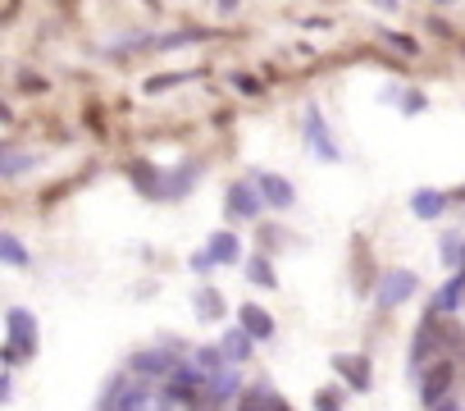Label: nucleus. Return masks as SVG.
<instances>
[{
	"label": "nucleus",
	"mask_w": 465,
	"mask_h": 411,
	"mask_svg": "<svg viewBox=\"0 0 465 411\" xmlns=\"http://www.w3.org/2000/svg\"><path fill=\"white\" fill-rule=\"evenodd\" d=\"M5 329H10V338H5V366H15V361H24V356L37 352V320L24 306H10Z\"/></svg>",
	"instance_id": "1"
},
{
	"label": "nucleus",
	"mask_w": 465,
	"mask_h": 411,
	"mask_svg": "<svg viewBox=\"0 0 465 411\" xmlns=\"http://www.w3.org/2000/svg\"><path fill=\"white\" fill-rule=\"evenodd\" d=\"M451 384H456V361H451V356H438L433 366H424V375H420V397H424V406H429V411L447 406L442 397L451 393Z\"/></svg>",
	"instance_id": "2"
},
{
	"label": "nucleus",
	"mask_w": 465,
	"mask_h": 411,
	"mask_svg": "<svg viewBox=\"0 0 465 411\" xmlns=\"http://www.w3.org/2000/svg\"><path fill=\"white\" fill-rule=\"evenodd\" d=\"M261 211H265V196H261L256 178L228 183V216H232V220H256Z\"/></svg>",
	"instance_id": "3"
},
{
	"label": "nucleus",
	"mask_w": 465,
	"mask_h": 411,
	"mask_svg": "<svg viewBox=\"0 0 465 411\" xmlns=\"http://www.w3.org/2000/svg\"><path fill=\"white\" fill-rule=\"evenodd\" d=\"M411 293H415V275H411V270H388V275L379 279L374 302H379V311H397Z\"/></svg>",
	"instance_id": "4"
},
{
	"label": "nucleus",
	"mask_w": 465,
	"mask_h": 411,
	"mask_svg": "<svg viewBox=\"0 0 465 411\" xmlns=\"http://www.w3.org/2000/svg\"><path fill=\"white\" fill-rule=\"evenodd\" d=\"M252 178H256V187H261L265 206H274V211H288V206L297 201V192H292V183H288V178H279V174H270V169H261V174H252Z\"/></svg>",
	"instance_id": "5"
},
{
	"label": "nucleus",
	"mask_w": 465,
	"mask_h": 411,
	"mask_svg": "<svg viewBox=\"0 0 465 411\" xmlns=\"http://www.w3.org/2000/svg\"><path fill=\"white\" fill-rule=\"evenodd\" d=\"M333 370L347 379V388H356V393H365L370 388V379H374V370H370V361L365 356H356V352H338L333 356Z\"/></svg>",
	"instance_id": "6"
},
{
	"label": "nucleus",
	"mask_w": 465,
	"mask_h": 411,
	"mask_svg": "<svg viewBox=\"0 0 465 411\" xmlns=\"http://www.w3.org/2000/svg\"><path fill=\"white\" fill-rule=\"evenodd\" d=\"M151 406V384H114L110 388V411H146Z\"/></svg>",
	"instance_id": "7"
},
{
	"label": "nucleus",
	"mask_w": 465,
	"mask_h": 411,
	"mask_svg": "<svg viewBox=\"0 0 465 411\" xmlns=\"http://www.w3.org/2000/svg\"><path fill=\"white\" fill-rule=\"evenodd\" d=\"M238 316H242V320H238V329H242L252 343L274 338V320H270V311H265V306H256V302H252V306H242Z\"/></svg>",
	"instance_id": "8"
},
{
	"label": "nucleus",
	"mask_w": 465,
	"mask_h": 411,
	"mask_svg": "<svg viewBox=\"0 0 465 411\" xmlns=\"http://www.w3.org/2000/svg\"><path fill=\"white\" fill-rule=\"evenodd\" d=\"M306 142H311V151H315L320 160H338V146H333V137H329L320 110H306Z\"/></svg>",
	"instance_id": "9"
},
{
	"label": "nucleus",
	"mask_w": 465,
	"mask_h": 411,
	"mask_svg": "<svg viewBox=\"0 0 465 411\" xmlns=\"http://www.w3.org/2000/svg\"><path fill=\"white\" fill-rule=\"evenodd\" d=\"M238 411H292L270 384H256V388H247L242 397H238Z\"/></svg>",
	"instance_id": "10"
},
{
	"label": "nucleus",
	"mask_w": 465,
	"mask_h": 411,
	"mask_svg": "<svg viewBox=\"0 0 465 411\" xmlns=\"http://www.w3.org/2000/svg\"><path fill=\"white\" fill-rule=\"evenodd\" d=\"M205 256H210L214 266H238V261H242V243L232 238V234H210Z\"/></svg>",
	"instance_id": "11"
},
{
	"label": "nucleus",
	"mask_w": 465,
	"mask_h": 411,
	"mask_svg": "<svg viewBox=\"0 0 465 411\" xmlns=\"http://www.w3.org/2000/svg\"><path fill=\"white\" fill-rule=\"evenodd\" d=\"M133 370H142V375H155V379H173V370H178V361L173 356H164V352H137L133 356Z\"/></svg>",
	"instance_id": "12"
},
{
	"label": "nucleus",
	"mask_w": 465,
	"mask_h": 411,
	"mask_svg": "<svg viewBox=\"0 0 465 411\" xmlns=\"http://www.w3.org/2000/svg\"><path fill=\"white\" fill-rule=\"evenodd\" d=\"M411 211H415V220H438V216L447 211V196L433 192V187H420V192L411 196Z\"/></svg>",
	"instance_id": "13"
},
{
	"label": "nucleus",
	"mask_w": 465,
	"mask_h": 411,
	"mask_svg": "<svg viewBox=\"0 0 465 411\" xmlns=\"http://www.w3.org/2000/svg\"><path fill=\"white\" fill-rule=\"evenodd\" d=\"M192 306H196V316H201V320H219V316H223V293L205 284V288H196Z\"/></svg>",
	"instance_id": "14"
},
{
	"label": "nucleus",
	"mask_w": 465,
	"mask_h": 411,
	"mask_svg": "<svg viewBox=\"0 0 465 411\" xmlns=\"http://www.w3.org/2000/svg\"><path fill=\"white\" fill-rule=\"evenodd\" d=\"M128 174H133V183H137L142 192H151V196H164V187H169L155 165H128Z\"/></svg>",
	"instance_id": "15"
},
{
	"label": "nucleus",
	"mask_w": 465,
	"mask_h": 411,
	"mask_svg": "<svg viewBox=\"0 0 465 411\" xmlns=\"http://www.w3.org/2000/svg\"><path fill=\"white\" fill-rule=\"evenodd\" d=\"M223 356H228V361H247V356H252V338H247L242 329H232V334L223 338Z\"/></svg>",
	"instance_id": "16"
},
{
	"label": "nucleus",
	"mask_w": 465,
	"mask_h": 411,
	"mask_svg": "<svg viewBox=\"0 0 465 411\" xmlns=\"http://www.w3.org/2000/svg\"><path fill=\"white\" fill-rule=\"evenodd\" d=\"M247 275H252V284H261V288H274V284H279L270 256H252V261H247Z\"/></svg>",
	"instance_id": "17"
},
{
	"label": "nucleus",
	"mask_w": 465,
	"mask_h": 411,
	"mask_svg": "<svg viewBox=\"0 0 465 411\" xmlns=\"http://www.w3.org/2000/svg\"><path fill=\"white\" fill-rule=\"evenodd\" d=\"M187 78H192V74H160V78H146L142 92H146V96H160V92H169V87H183Z\"/></svg>",
	"instance_id": "18"
},
{
	"label": "nucleus",
	"mask_w": 465,
	"mask_h": 411,
	"mask_svg": "<svg viewBox=\"0 0 465 411\" xmlns=\"http://www.w3.org/2000/svg\"><path fill=\"white\" fill-rule=\"evenodd\" d=\"M0 256H5V266H28V252H24V243L15 234L0 238Z\"/></svg>",
	"instance_id": "19"
},
{
	"label": "nucleus",
	"mask_w": 465,
	"mask_h": 411,
	"mask_svg": "<svg viewBox=\"0 0 465 411\" xmlns=\"http://www.w3.org/2000/svg\"><path fill=\"white\" fill-rule=\"evenodd\" d=\"M315 411H342V393H338V388L315 393Z\"/></svg>",
	"instance_id": "20"
},
{
	"label": "nucleus",
	"mask_w": 465,
	"mask_h": 411,
	"mask_svg": "<svg viewBox=\"0 0 465 411\" xmlns=\"http://www.w3.org/2000/svg\"><path fill=\"white\" fill-rule=\"evenodd\" d=\"M383 42H388L392 51H401V55H420V46H415L411 37H401V33H383Z\"/></svg>",
	"instance_id": "21"
},
{
	"label": "nucleus",
	"mask_w": 465,
	"mask_h": 411,
	"mask_svg": "<svg viewBox=\"0 0 465 411\" xmlns=\"http://www.w3.org/2000/svg\"><path fill=\"white\" fill-rule=\"evenodd\" d=\"M232 87H238V92H247V96H261V92H265V87H261L252 74H232Z\"/></svg>",
	"instance_id": "22"
},
{
	"label": "nucleus",
	"mask_w": 465,
	"mask_h": 411,
	"mask_svg": "<svg viewBox=\"0 0 465 411\" xmlns=\"http://www.w3.org/2000/svg\"><path fill=\"white\" fill-rule=\"evenodd\" d=\"M424 105H429V101H424V92H406V101H401V110H406V115H420Z\"/></svg>",
	"instance_id": "23"
},
{
	"label": "nucleus",
	"mask_w": 465,
	"mask_h": 411,
	"mask_svg": "<svg viewBox=\"0 0 465 411\" xmlns=\"http://www.w3.org/2000/svg\"><path fill=\"white\" fill-rule=\"evenodd\" d=\"M19 87H24V92H42V87H46V83H42V78H37V74H24V78H19Z\"/></svg>",
	"instance_id": "24"
},
{
	"label": "nucleus",
	"mask_w": 465,
	"mask_h": 411,
	"mask_svg": "<svg viewBox=\"0 0 465 411\" xmlns=\"http://www.w3.org/2000/svg\"><path fill=\"white\" fill-rule=\"evenodd\" d=\"M210 266H214V261H210V256H205V252H201V256H192V270H196V275H205V270H210Z\"/></svg>",
	"instance_id": "25"
},
{
	"label": "nucleus",
	"mask_w": 465,
	"mask_h": 411,
	"mask_svg": "<svg viewBox=\"0 0 465 411\" xmlns=\"http://www.w3.org/2000/svg\"><path fill=\"white\" fill-rule=\"evenodd\" d=\"M438 411H456V406H438Z\"/></svg>",
	"instance_id": "26"
}]
</instances>
